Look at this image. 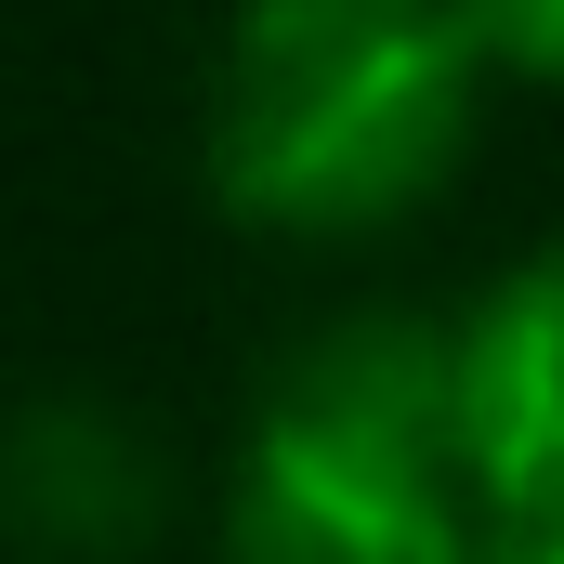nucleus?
<instances>
[{"instance_id": "1", "label": "nucleus", "mask_w": 564, "mask_h": 564, "mask_svg": "<svg viewBox=\"0 0 564 564\" xmlns=\"http://www.w3.org/2000/svg\"><path fill=\"white\" fill-rule=\"evenodd\" d=\"M486 119L459 0H237L210 53V197L263 237L355 250L446 197Z\"/></svg>"}, {"instance_id": "2", "label": "nucleus", "mask_w": 564, "mask_h": 564, "mask_svg": "<svg viewBox=\"0 0 564 564\" xmlns=\"http://www.w3.org/2000/svg\"><path fill=\"white\" fill-rule=\"evenodd\" d=\"M459 473V328L341 315L263 381L224 473V564H486Z\"/></svg>"}, {"instance_id": "3", "label": "nucleus", "mask_w": 564, "mask_h": 564, "mask_svg": "<svg viewBox=\"0 0 564 564\" xmlns=\"http://www.w3.org/2000/svg\"><path fill=\"white\" fill-rule=\"evenodd\" d=\"M459 473L486 525H564V237L459 315Z\"/></svg>"}, {"instance_id": "4", "label": "nucleus", "mask_w": 564, "mask_h": 564, "mask_svg": "<svg viewBox=\"0 0 564 564\" xmlns=\"http://www.w3.org/2000/svg\"><path fill=\"white\" fill-rule=\"evenodd\" d=\"M171 525V459L119 394H40L13 421V539L40 564H132Z\"/></svg>"}, {"instance_id": "5", "label": "nucleus", "mask_w": 564, "mask_h": 564, "mask_svg": "<svg viewBox=\"0 0 564 564\" xmlns=\"http://www.w3.org/2000/svg\"><path fill=\"white\" fill-rule=\"evenodd\" d=\"M459 26H473L486 79H539V93H564V0H459Z\"/></svg>"}, {"instance_id": "6", "label": "nucleus", "mask_w": 564, "mask_h": 564, "mask_svg": "<svg viewBox=\"0 0 564 564\" xmlns=\"http://www.w3.org/2000/svg\"><path fill=\"white\" fill-rule=\"evenodd\" d=\"M486 564H564V525H499Z\"/></svg>"}]
</instances>
